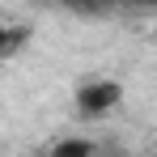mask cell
I'll return each mask as SVG.
<instances>
[{"label": "cell", "mask_w": 157, "mask_h": 157, "mask_svg": "<svg viewBox=\"0 0 157 157\" xmlns=\"http://www.w3.org/2000/svg\"><path fill=\"white\" fill-rule=\"evenodd\" d=\"M72 102H77L81 119H102V115H110L123 102V85L115 77H89V81H81L72 89Z\"/></svg>", "instance_id": "6da1fadb"}, {"label": "cell", "mask_w": 157, "mask_h": 157, "mask_svg": "<svg viewBox=\"0 0 157 157\" xmlns=\"http://www.w3.org/2000/svg\"><path fill=\"white\" fill-rule=\"evenodd\" d=\"M30 38H34V30H30L26 21H9L4 38H0V59H17V55L30 47Z\"/></svg>", "instance_id": "7a4b0ae2"}, {"label": "cell", "mask_w": 157, "mask_h": 157, "mask_svg": "<svg viewBox=\"0 0 157 157\" xmlns=\"http://www.w3.org/2000/svg\"><path fill=\"white\" fill-rule=\"evenodd\" d=\"M51 153H85V157H94L98 153V140H89V136H64V140L51 144Z\"/></svg>", "instance_id": "3957f363"}, {"label": "cell", "mask_w": 157, "mask_h": 157, "mask_svg": "<svg viewBox=\"0 0 157 157\" xmlns=\"http://www.w3.org/2000/svg\"><path fill=\"white\" fill-rule=\"evenodd\" d=\"M68 9H77V13H85V17H102L106 9H110V0H64Z\"/></svg>", "instance_id": "277c9868"}, {"label": "cell", "mask_w": 157, "mask_h": 157, "mask_svg": "<svg viewBox=\"0 0 157 157\" xmlns=\"http://www.w3.org/2000/svg\"><path fill=\"white\" fill-rule=\"evenodd\" d=\"M132 4H140V9H153V4H157V0H132Z\"/></svg>", "instance_id": "5b68a950"}, {"label": "cell", "mask_w": 157, "mask_h": 157, "mask_svg": "<svg viewBox=\"0 0 157 157\" xmlns=\"http://www.w3.org/2000/svg\"><path fill=\"white\" fill-rule=\"evenodd\" d=\"M4 30H9V21H4V17H0V38H4Z\"/></svg>", "instance_id": "8992f818"}]
</instances>
